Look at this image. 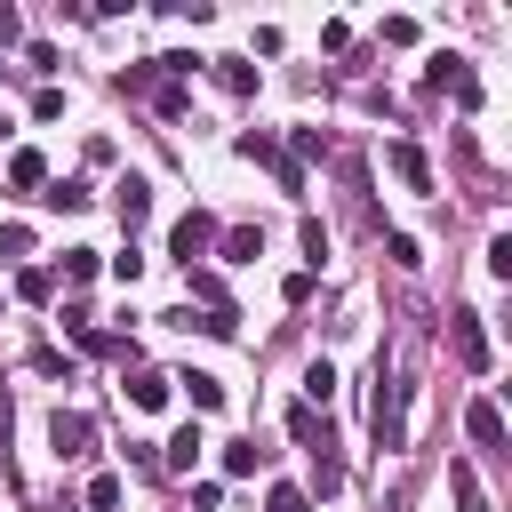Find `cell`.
Returning <instances> with one entry per match:
<instances>
[{
    "label": "cell",
    "mask_w": 512,
    "mask_h": 512,
    "mask_svg": "<svg viewBox=\"0 0 512 512\" xmlns=\"http://www.w3.org/2000/svg\"><path fill=\"white\" fill-rule=\"evenodd\" d=\"M208 248H216V216H208V208H192V216H176V232H168V256H176V264L192 272V264H200Z\"/></svg>",
    "instance_id": "6da1fadb"
},
{
    "label": "cell",
    "mask_w": 512,
    "mask_h": 512,
    "mask_svg": "<svg viewBox=\"0 0 512 512\" xmlns=\"http://www.w3.org/2000/svg\"><path fill=\"white\" fill-rule=\"evenodd\" d=\"M448 352H456V368L488 376V328H480V312H448Z\"/></svg>",
    "instance_id": "7a4b0ae2"
},
{
    "label": "cell",
    "mask_w": 512,
    "mask_h": 512,
    "mask_svg": "<svg viewBox=\"0 0 512 512\" xmlns=\"http://www.w3.org/2000/svg\"><path fill=\"white\" fill-rule=\"evenodd\" d=\"M368 424H376V448H400V440H408V384L384 392V376H376V408H368Z\"/></svg>",
    "instance_id": "3957f363"
},
{
    "label": "cell",
    "mask_w": 512,
    "mask_h": 512,
    "mask_svg": "<svg viewBox=\"0 0 512 512\" xmlns=\"http://www.w3.org/2000/svg\"><path fill=\"white\" fill-rule=\"evenodd\" d=\"M432 88H440V96H456L464 112H480V72H472L464 56H432Z\"/></svg>",
    "instance_id": "277c9868"
},
{
    "label": "cell",
    "mask_w": 512,
    "mask_h": 512,
    "mask_svg": "<svg viewBox=\"0 0 512 512\" xmlns=\"http://www.w3.org/2000/svg\"><path fill=\"white\" fill-rule=\"evenodd\" d=\"M88 440H96V424H88L80 408H56V416H48V448H56L64 464H80V456H88Z\"/></svg>",
    "instance_id": "5b68a950"
},
{
    "label": "cell",
    "mask_w": 512,
    "mask_h": 512,
    "mask_svg": "<svg viewBox=\"0 0 512 512\" xmlns=\"http://www.w3.org/2000/svg\"><path fill=\"white\" fill-rule=\"evenodd\" d=\"M384 168H392V176H400L408 192H432V160H424V152H416L408 136H392V144H384Z\"/></svg>",
    "instance_id": "8992f818"
},
{
    "label": "cell",
    "mask_w": 512,
    "mask_h": 512,
    "mask_svg": "<svg viewBox=\"0 0 512 512\" xmlns=\"http://www.w3.org/2000/svg\"><path fill=\"white\" fill-rule=\"evenodd\" d=\"M288 432H296V448L320 464V456H336V432H328V416H312V408H288Z\"/></svg>",
    "instance_id": "52a82bcc"
},
{
    "label": "cell",
    "mask_w": 512,
    "mask_h": 512,
    "mask_svg": "<svg viewBox=\"0 0 512 512\" xmlns=\"http://www.w3.org/2000/svg\"><path fill=\"white\" fill-rule=\"evenodd\" d=\"M464 432H472L480 448H504V408H496V400H472V408H464Z\"/></svg>",
    "instance_id": "ba28073f"
},
{
    "label": "cell",
    "mask_w": 512,
    "mask_h": 512,
    "mask_svg": "<svg viewBox=\"0 0 512 512\" xmlns=\"http://www.w3.org/2000/svg\"><path fill=\"white\" fill-rule=\"evenodd\" d=\"M168 384H184V392H192V408H200V416H216V408H224V384H216V376H208V368H184V376H168Z\"/></svg>",
    "instance_id": "9c48e42d"
},
{
    "label": "cell",
    "mask_w": 512,
    "mask_h": 512,
    "mask_svg": "<svg viewBox=\"0 0 512 512\" xmlns=\"http://www.w3.org/2000/svg\"><path fill=\"white\" fill-rule=\"evenodd\" d=\"M240 160H256V168H272V176L288 168V152H280V144H272L264 128H248V136H240Z\"/></svg>",
    "instance_id": "30bf717a"
},
{
    "label": "cell",
    "mask_w": 512,
    "mask_h": 512,
    "mask_svg": "<svg viewBox=\"0 0 512 512\" xmlns=\"http://www.w3.org/2000/svg\"><path fill=\"white\" fill-rule=\"evenodd\" d=\"M8 184H16V192H40V184H48V160H40V152H8Z\"/></svg>",
    "instance_id": "8fae6325"
},
{
    "label": "cell",
    "mask_w": 512,
    "mask_h": 512,
    "mask_svg": "<svg viewBox=\"0 0 512 512\" xmlns=\"http://www.w3.org/2000/svg\"><path fill=\"white\" fill-rule=\"evenodd\" d=\"M144 216H152V184L128 176V184H120V224H144Z\"/></svg>",
    "instance_id": "7c38bea8"
},
{
    "label": "cell",
    "mask_w": 512,
    "mask_h": 512,
    "mask_svg": "<svg viewBox=\"0 0 512 512\" xmlns=\"http://www.w3.org/2000/svg\"><path fill=\"white\" fill-rule=\"evenodd\" d=\"M256 248H264L256 224H232V232H224V264H256Z\"/></svg>",
    "instance_id": "4fadbf2b"
},
{
    "label": "cell",
    "mask_w": 512,
    "mask_h": 512,
    "mask_svg": "<svg viewBox=\"0 0 512 512\" xmlns=\"http://www.w3.org/2000/svg\"><path fill=\"white\" fill-rule=\"evenodd\" d=\"M128 400H136V408H160V400H168V376H160V368H136V376H128Z\"/></svg>",
    "instance_id": "5bb4252c"
},
{
    "label": "cell",
    "mask_w": 512,
    "mask_h": 512,
    "mask_svg": "<svg viewBox=\"0 0 512 512\" xmlns=\"http://www.w3.org/2000/svg\"><path fill=\"white\" fill-rule=\"evenodd\" d=\"M200 448H208V440H200V424H184V432L168 440V472H192V464H200Z\"/></svg>",
    "instance_id": "9a60e30c"
},
{
    "label": "cell",
    "mask_w": 512,
    "mask_h": 512,
    "mask_svg": "<svg viewBox=\"0 0 512 512\" xmlns=\"http://www.w3.org/2000/svg\"><path fill=\"white\" fill-rule=\"evenodd\" d=\"M48 288H56L48 264H24V272H16V296H24V304H48Z\"/></svg>",
    "instance_id": "2e32d148"
},
{
    "label": "cell",
    "mask_w": 512,
    "mask_h": 512,
    "mask_svg": "<svg viewBox=\"0 0 512 512\" xmlns=\"http://www.w3.org/2000/svg\"><path fill=\"white\" fill-rule=\"evenodd\" d=\"M448 496H456L464 512H480V472H472V464H448Z\"/></svg>",
    "instance_id": "e0dca14e"
},
{
    "label": "cell",
    "mask_w": 512,
    "mask_h": 512,
    "mask_svg": "<svg viewBox=\"0 0 512 512\" xmlns=\"http://www.w3.org/2000/svg\"><path fill=\"white\" fill-rule=\"evenodd\" d=\"M216 80H224L232 96H248V88H256V64H240V56H216Z\"/></svg>",
    "instance_id": "ac0fdd59"
},
{
    "label": "cell",
    "mask_w": 512,
    "mask_h": 512,
    "mask_svg": "<svg viewBox=\"0 0 512 512\" xmlns=\"http://www.w3.org/2000/svg\"><path fill=\"white\" fill-rule=\"evenodd\" d=\"M40 200H48V208H88V176H64V184H48Z\"/></svg>",
    "instance_id": "d6986e66"
},
{
    "label": "cell",
    "mask_w": 512,
    "mask_h": 512,
    "mask_svg": "<svg viewBox=\"0 0 512 512\" xmlns=\"http://www.w3.org/2000/svg\"><path fill=\"white\" fill-rule=\"evenodd\" d=\"M328 392H336V368H328V360H312V368H304V408H312V400L328 408Z\"/></svg>",
    "instance_id": "ffe728a7"
},
{
    "label": "cell",
    "mask_w": 512,
    "mask_h": 512,
    "mask_svg": "<svg viewBox=\"0 0 512 512\" xmlns=\"http://www.w3.org/2000/svg\"><path fill=\"white\" fill-rule=\"evenodd\" d=\"M88 512H120V472H96L88 480Z\"/></svg>",
    "instance_id": "44dd1931"
},
{
    "label": "cell",
    "mask_w": 512,
    "mask_h": 512,
    "mask_svg": "<svg viewBox=\"0 0 512 512\" xmlns=\"http://www.w3.org/2000/svg\"><path fill=\"white\" fill-rule=\"evenodd\" d=\"M256 464H264V448H256V440H232V448H224V472H232V480H240V472H256Z\"/></svg>",
    "instance_id": "7402d4cb"
},
{
    "label": "cell",
    "mask_w": 512,
    "mask_h": 512,
    "mask_svg": "<svg viewBox=\"0 0 512 512\" xmlns=\"http://www.w3.org/2000/svg\"><path fill=\"white\" fill-rule=\"evenodd\" d=\"M96 264H104L96 248H64V280H96Z\"/></svg>",
    "instance_id": "603a6c76"
},
{
    "label": "cell",
    "mask_w": 512,
    "mask_h": 512,
    "mask_svg": "<svg viewBox=\"0 0 512 512\" xmlns=\"http://www.w3.org/2000/svg\"><path fill=\"white\" fill-rule=\"evenodd\" d=\"M312 152H328V136H320V128H296V136H288V160H312Z\"/></svg>",
    "instance_id": "cb8c5ba5"
},
{
    "label": "cell",
    "mask_w": 512,
    "mask_h": 512,
    "mask_svg": "<svg viewBox=\"0 0 512 512\" xmlns=\"http://www.w3.org/2000/svg\"><path fill=\"white\" fill-rule=\"evenodd\" d=\"M488 272H496V280H512V232H496V240H488Z\"/></svg>",
    "instance_id": "d4e9b609"
},
{
    "label": "cell",
    "mask_w": 512,
    "mask_h": 512,
    "mask_svg": "<svg viewBox=\"0 0 512 512\" xmlns=\"http://www.w3.org/2000/svg\"><path fill=\"white\" fill-rule=\"evenodd\" d=\"M264 512H312V496H304V488H272V496H264Z\"/></svg>",
    "instance_id": "484cf974"
},
{
    "label": "cell",
    "mask_w": 512,
    "mask_h": 512,
    "mask_svg": "<svg viewBox=\"0 0 512 512\" xmlns=\"http://www.w3.org/2000/svg\"><path fill=\"white\" fill-rule=\"evenodd\" d=\"M152 104H160L168 120H184V88H176V80H160V88H152Z\"/></svg>",
    "instance_id": "4316f807"
},
{
    "label": "cell",
    "mask_w": 512,
    "mask_h": 512,
    "mask_svg": "<svg viewBox=\"0 0 512 512\" xmlns=\"http://www.w3.org/2000/svg\"><path fill=\"white\" fill-rule=\"evenodd\" d=\"M384 248H392V264H408V272H416V264H424V248H416V240H408V232H392V240H384Z\"/></svg>",
    "instance_id": "83f0119b"
},
{
    "label": "cell",
    "mask_w": 512,
    "mask_h": 512,
    "mask_svg": "<svg viewBox=\"0 0 512 512\" xmlns=\"http://www.w3.org/2000/svg\"><path fill=\"white\" fill-rule=\"evenodd\" d=\"M0 256H32V232L24 224H0Z\"/></svg>",
    "instance_id": "f1b7e54d"
},
{
    "label": "cell",
    "mask_w": 512,
    "mask_h": 512,
    "mask_svg": "<svg viewBox=\"0 0 512 512\" xmlns=\"http://www.w3.org/2000/svg\"><path fill=\"white\" fill-rule=\"evenodd\" d=\"M16 40H24V16H16V8L0 0V48H16Z\"/></svg>",
    "instance_id": "f546056e"
}]
</instances>
